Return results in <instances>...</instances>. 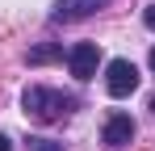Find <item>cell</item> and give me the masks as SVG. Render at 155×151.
<instances>
[{
	"label": "cell",
	"instance_id": "11",
	"mask_svg": "<svg viewBox=\"0 0 155 151\" xmlns=\"http://www.w3.org/2000/svg\"><path fill=\"white\" fill-rule=\"evenodd\" d=\"M151 109H155V97H151Z\"/></svg>",
	"mask_w": 155,
	"mask_h": 151
},
{
	"label": "cell",
	"instance_id": "9",
	"mask_svg": "<svg viewBox=\"0 0 155 151\" xmlns=\"http://www.w3.org/2000/svg\"><path fill=\"white\" fill-rule=\"evenodd\" d=\"M0 151H13V139L8 134H0Z\"/></svg>",
	"mask_w": 155,
	"mask_h": 151
},
{
	"label": "cell",
	"instance_id": "7",
	"mask_svg": "<svg viewBox=\"0 0 155 151\" xmlns=\"http://www.w3.org/2000/svg\"><path fill=\"white\" fill-rule=\"evenodd\" d=\"M29 151H63V143H54V139H29Z\"/></svg>",
	"mask_w": 155,
	"mask_h": 151
},
{
	"label": "cell",
	"instance_id": "4",
	"mask_svg": "<svg viewBox=\"0 0 155 151\" xmlns=\"http://www.w3.org/2000/svg\"><path fill=\"white\" fill-rule=\"evenodd\" d=\"M109 0H54L51 8V21H84V17H92L97 8H105Z\"/></svg>",
	"mask_w": 155,
	"mask_h": 151
},
{
	"label": "cell",
	"instance_id": "3",
	"mask_svg": "<svg viewBox=\"0 0 155 151\" xmlns=\"http://www.w3.org/2000/svg\"><path fill=\"white\" fill-rule=\"evenodd\" d=\"M97 63H101V46L97 42H76V46L67 50V67L76 80H92L97 76Z\"/></svg>",
	"mask_w": 155,
	"mask_h": 151
},
{
	"label": "cell",
	"instance_id": "1",
	"mask_svg": "<svg viewBox=\"0 0 155 151\" xmlns=\"http://www.w3.org/2000/svg\"><path fill=\"white\" fill-rule=\"evenodd\" d=\"M21 105H25V118H34L42 126H54V122H63V118L76 113V97H67L59 88H46V84H29Z\"/></svg>",
	"mask_w": 155,
	"mask_h": 151
},
{
	"label": "cell",
	"instance_id": "10",
	"mask_svg": "<svg viewBox=\"0 0 155 151\" xmlns=\"http://www.w3.org/2000/svg\"><path fill=\"white\" fill-rule=\"evenodd\" d=\"M151 72H155V46H151Z\"/></svg>",
	"mask_w": 155,
	"mask_h": 151
},
{
	"label": "cell",
	"instance_id": "6",
	"mask_svg": "<svg viewBox=\"0 0 155 151\" xmlns=\"http://www.w3.org/2000/svg\"><path fill=\"white\" fill-rule=\"evenodd\" d=\"M51 59H63V46H59V42H42V46H34L25 55L29 67H42V63H51Z\"/></svg>",
	"mask_w": 155,
	"mask_h": 151
},
{
	"label": "cell",
	"instance_id": "2",
	"mask_svg": "<svg viewBox=\"0 0 155 151\" xmlns=\"http://www.w3.org/2000/svg\"><path fill=\"white\" fill-rule=\"evenodd\" d=\"M105 88H109V97H130L138 88V67L130 59H109L105 63Z\"/></svg>",
	"mask_w": 155,
	"mask_h": 151
},
{
	"label": "cell",
	"instance_id": "5",
	"mask_svg": "<svg viewBox=\"0 0 155 151\" xmlns=\"http://www.w3.org/2000/svg\"><path fill=\"white\" fill-rule=\"evenodd\" d=\"M134 130H138V126H134V118H130V113H109V122H105V143H109V147H126L130 139H134Z\"/></svg>",
	"mask_w": 155,
	"mask_h": 151
},
{
	"label": "cell",
	"instance_id": "8",
	"mask_svg": "<svg viewBox=\"0 0 155 151\" xmlns=\"http://www.w3.org/2000/svg\"><path fill=\"white\" fill-rule=\"evenodd\" d=\"M143 21H147V29H155V4H147V13H143Z\"/></svg>",
	"mask_w": 155,
	"mask_h": 151
}]
</instances>
